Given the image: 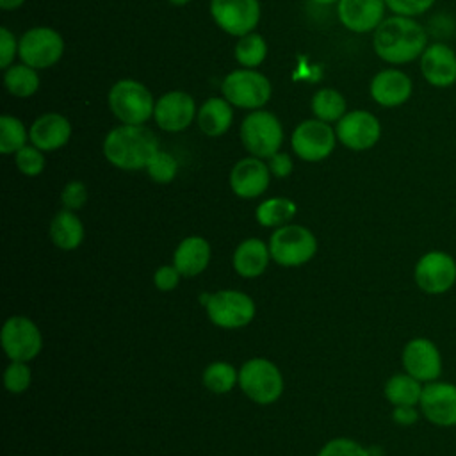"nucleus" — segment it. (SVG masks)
<instances>
[{
    "label": "nucleus",
    "instance_id": "10",
    "mask_svg": "<svg viewBox=\"0 0 456 456\" xmlns=\"http://www.w3.org/2000/svg\"><path fill=\"white\" fill-rule=\"evenodd\" d=\"M0 342L9 360L30 362L43 349V333L30 317L11 315L2 324Z\"/></svg>",
    "mask_w": 456,
    "mask_h": 456
},
{
    "label": "nucleus",
    "instance_id": "23",
    "mask_svg": "<svg viewBox=\"0 0 456 456\" xmlns=\"http://www.w3.org/2000/svg\"><path fill=\"white\" fill-rule=\"evenodd\" d=\"M212 258L210 242L201 235H189L178 242L173 253V265L185 278L201 274Z\"/></svg>",
    "mask_w": 456,
    "mask_h": 456
},
{
    "label": "nucleus",
    "instance_id": "29",
    "mask_svg": "<svg viewBox=\"0 0 456 456\" xmlns=\"http://www.w3.org/2000/svg\"><path fill=\"white\" fill-rule=\"evenodd\" d=\"M39 84L41 78L37 75V69L23 62L11 64L7 69H4V86L11 96L28 98L37 93Z\"/></svg>",
    "mask_w": 456,
    "mask_h": 456
},
{
    "label": "nucleus",
    "instance_id": "30",
    "mask_svg": "<svg viewBox=\"0 0 456 456\" xmlns=\"http://www.w3.org/2000/svg\"><path fill=\"white\" fill-rule=\"evenodd\" d=\"M201 381L208 392L223 395L239 385V370L230 362L216 360L203 369Z\"/></svg>",
    "mask_w": 456,
    "mask_h": 456
},
{
    "label": "nucleus",
    "instance_id": "48",
    "mask_svg": "<svg viewBox=\"0 0 456 456\" xmlns=\"http://www.w3.org/2000/svg\"><path fill=\"white\" fill-rule=\"evenodd\" d=\"M169 4H173V5H185V4H189L191 0H167Z\"/></svg>",
    "mask_w": 456,
    "mask_h": 456
},
{
    "label": "nucleus",
    "instance_id": "40",
    "mask_svg": "<svg viewBox=\"0 0 456 456\" xmlns=\"http://www.w3.org/2000/svg\"><path fill=\"white\" fill-rule=\"evenodd\" d=\"M180 278H183V276L173 264H164V265L157 267V271L153 273V285L160 292H171L178 287Z\"/></svg>",
    "mask_w": 456,
    "mask_h": 456
},
{
    "label": "nucleus",
    "instance_id": "5",
    "mask_svg": "<svg viewBox=\"0 0 456 456\" xmlns=\"http://www.w3.org/2000/svg\"><path fill=\"white\" fill-rule=\"evenodd\" d=\"M267 244L273 262L281 267H301L317 253V237L314 232L294 223L276 228Z\"/></svg>",
    "mask_w": 456,
    "mask_h": 456
},
{
    "label": "nucleus",
    "instance_id": "25",
    "mask_svg": "<svg viewBox=\"0 0 456 456\" xmlns=\"http://www.w3.org/2000/svg\"><path fill=\"white\" fill-rule=\"evenodd\" d=\"M233 105L224 96L207 98L196 114L198 128L208 137H219L226 134L233 123Z\"/></svg>",
    "mask_w": 456,
    "mask_h": 456
},
{
    "label": "nucleus",
    "instance_id": "34",
    "mask_svg": "<svg viewBox=\"0 0 456 456\" xmlns=\"http://www.w3.org/2000/svg\"><path fill=\"white\" fill-rule=\"evenodd\" d=\"M146 173L148 176L155 182V183H171L175 178H176V173H178V162L176 159L164 151V150H159L151 160L148 162L146 166Z\"/></svg>",
    "mask_w": 456,
    "mask_h": 456
},
{
    "label": "nucleus",
    "instance_id": "7",
    "mask_svg": "<svg viewBox=\"0 0 456 456\" xmlns=\"http://www.w3.org/2000/svg\"><path fill=\"white\" fill-rule=\"evenodd\" d=\"M223 96L239 109H262L273 94L271 80L251 68H239L230 71L221 84Z\"/></svg>",
    "mask_w": 456,
    "mask_h": 456
},
{
    "label": "nucleus",
    "instance_id": "36",
    "mask_svg": "<svg viewBox=\"0 0 456 456\" xmlns=\"http://www.w3.org/2000/svg\"><path fill=\"white\" fill-rule=\"evenodd\" d=\"M14 164L18 171L25 176H37L45 169V151L36 148L34 144L23 146L20 151L14 153Z\"/></svg>",
    "mask_w": 456,
    "mask_h": 456
},
{
    "label": "nucleus",
    "instance_id": "42",
    "mask_svg": "<svg viewBox=\"0 0 456 456\" xmlns=\"http://www.w3.org/2000/svg\"><path fill=\"white\" fill-rule=\"evenodd\" d=\"M267 166L274 178H287V176H290V173L294 169V162H292L290 155L285 151H276L274 155H271L267 159Z\"/></svg>",
    "mask_w": 456,
    "mask_h": 456
},
{
    "label": "nucleus",
    "instance_id": "45",
    "mask_svg": "<svg viewBox=\"0 0 456 456\" xmlns=\"http://www.w3.org/2000/svg\"><path fill=\"white\" fill-rule=\"evenodd\" d=\"M25 4V0H0V7L4 11H14L18 7H21Z\"/></svg>",
    "mask_w": 456,
    "mask_h": 456
},
{
    "label": "nucleus",
    "instance_id": "12",
    "mask_svg": "<svg viewBox=\"0 0 456 456\" xmlns=\"http://www.w3.org/2000/svg\"><path fill=\"white\" fill-rule=\"evenodd\" d=\"M413 280L426 294H444L456 283V260L440 249L428 251L417 260Z\"/></svg>",
    "mask_w": 456,
    "mask_h": 456
},
{
    "label": "nucleus",
    "instance_id": "2",
    "mask_svg": "<svg viewBox=\"0 0 456 456\" xmlns=\"http://www.w3.org/2000/svg\"><path fill=\"white\" fill-rule=\"evenodd\" d=\"M102 150L107 162L114 167L139 171L146 169L160 148L159 137L144 125H119L107 132Z\"/></svg>",
    "mask_w": 456,
    "mask_h": 456
},
{
    "label": "nucleus",
    "instance_id": "20",
    "mask_svg": "<svg viewBox=\"0 0 456 456\" xmlns=\"http://www.w3.org/2000/svg\"><path fill=\"white\" fill-rule=\"evenodd\" d=\"M271 171L267 162L258 157H244L237 160L230 171V189L237 198L255 200L262 196L271 182Z\"/></svg>",
    "mask_w": 456,
    "mask_h": 456
},
{
    "label": "nucleus",
    "instance_id": "43",
    "mask_svg": "<svg viewBox=\"0 0 456 456\" xmlns=\"http://www.w3.org/2000/svg\"><path fill=\"white\" fill-rule=\"evenodd\" d=\"M392 420L399 426H411L419 420V410L415 406H394Z\"/></svg>",
    "mask_w": 456,
    "mask_h": 456
},
{
    "label": "nucleus",
    "instance_id": "8",
    "mask_svg": "<svg viewBox=\"0 0 456 456\" xmlns=\"http://www.w3.org/2000/svg\"><path fill=\"white\" fill-rule=\"evenodd\" d=\"M205 310L208 321L221 330H240L256 315L253 297L237 289H221L212 292Z\"/></svg>",
    "mask_w": 456,
    "mask_h": 456
},
{
    "label": "nucleus",
    "instance_id": "47",
    "mask_svg": "<svg viewBox=\"0 0 456 456\" xmlns=\"http://www.w3.org/2000/svg\"><path fill=\"white\" fill-rule=\"evenodd\" d=\"M315 4H321V5H330V4H338V0H314Z\"/></svg>",
    "mask_w": 456,
    "mask_h": 456
},
{
    "label": "nucleus",
    "instance_id": "3",
    "mask_svg": "<svg viewBox=\"0 0 456 456\" xmlns=\"http://www.w3.org/2000/svg\"><path fill=\"white\" fill-rule=\"evenodd\" d=\"M155 102L151 91L134 78L114 82L107 94L109 109L121 125H144L153 118Z\"/></svg>",
    "mask_w": 456,
    "mask_h": 456
},
{
    "label": "nucleus",
    "instance_id": "26",
    "mask_svg": "<svg viewBox=\"0 0 456 456\" xmlns=\"http://www.w3.org/2000/svg\"><path fill=\"white\" fill-rule=\"evenodd\" d=\"M86 237V228L80 217L68 208L59 210L50 221V239L62 251L77 249Z\"/></svg>",
    "mask_w": 456,
    "mask_h": 456
},
{
    "label": "nucleus",
    "instance_id": "17",
    "mask_svg": "<svg viewBox=\"0 0 456 456\" xmlns=\"http://www.w3.org/2000/svg\"><path fill=\"white\" fill-rule=\"evenodd\" d=\"M422 78L435 89H449L456 84V52L445 41H433L419 59Z\"/></svg>",
    "mask_w": 456,
    "mask_h": 456
},
{
    "label": "nucleus",
    "instance_id": "24",
    "mask_svg": "<svg viewBox=\"0 0 456 456\" xmlns=\"http://www.w3.org/2000/svg\"><path fill=\"white\" fill-rule=\"evenodd\" d=\"M271 260L269 244L256 237H248L237 244L232 256V265L239 276L253 280L265 273Z\"/></svg>",
    "mask_w": 456,
    "mask_h": 456
},
{
    "label": "nucleus",
    "instance_id": "31",
    "mask_svg": "<svg viewBox=\"0 0 456 456\" xmlns=\"http://www.w3.org/2000/svg\"><path fill=\"white\" fill-rule=\"evenodd\" d=\"M310 109L317 119L326 123L338 121L347 112L344 94L333 87H322L315 91L310 102Z\"/></svg>",
    "mask_w": 456,
    "mask_h": 456
},
{
    "label": "nucleus",
    "instance_id": "18",
    "mask_svg": "<svg viewBox=\"0 0 456 456\" xmlns=\"http://www.w3.org/2000/svg\"><path fill=\"white\" fill-rule=\"evenodd\" d=\"M369 94L379 107L395 109L411 98L413 80L397 66L383 68L370 78Z\"/></svg>",
    "mask_w": 456,
    "mask_h": 456
},
{
    "label": "nucleus",
    "instance_id": "22",
    "mask_svg": "<svg viewBox=\"0 0 456 456\" xmlns=\"http://www.w3.org/2000/svg\"><path fill=\"white\" fill-rule=\"evenodd\" d=\"M30 144L41 151H55L71 139V123L59 112H46L34 119L28 128Z\"/></svg>",
    "mask_w": 456,
    "mask_h": 456
},
{
    "label": "nucleus",
    "instance_id": "32",
    "mask_svg": "<svg viewBox=\"0 0 456 456\" xmlns=\"http://www.w3.org/2000/svg\"><path fill=\"white\" fill-rule=\"evenodd\" d=\"M30 141L28 130L21 119L11 114L0 116V153L14 155Z\"/></svg>",
    "mask_w": 456,
    "mask_h": 456
},
{
    "label": "nucleus",
    "instance_id": "6",
    "mask_svg": "<svg viewBox=\"0 0 456 456\" xmlns=\"http://www.w3.org/2000/svg\"><path fill=\"white\" fill-rule=\"evenodd\" d=\"M240 142L246 151L258 159H269L283 144V126L280 119L264 109L251 110L239 128Z\"/></svg>",
    "mask_w": 456,
    "mask_h": 456
},
{
    "label": "nucleus",
    "instance_id": "35",
    "mask_svg": "<svg viewBox=\"0 0 456 456\" xmlns=\"http://www.w3.org/2000/svg\"><path fill=\"white\" fill-rule=\"evenodd\" d=\"M32 383V370L28 367V362H14L5 367L4 370V385L7 392L11 394H23Z\"/></svg>",
    "mask_w": 456,
    "mask_h": 456
},
{
    "label": "nucleus",
    "instance_id": "1",
    "mask_svg": "<svg viewBox=\"0 0 456 456\" xmlns=\"http://www.w3.org/2000/svg\"><path fill=\"white\" fill-rule=\"evenodd\" d=\"M429 45V32L417 18L392 14L372 32L374 53L390 66H403L419 61Z\"/></svg>",
    "mask_w": 456,
    "mask_h": 456
},
{
    "label": "nucleus",
    "instance_id": "27",
    "mask_svg": "<svg viewBox=\"0 0 456 456\" xmlns=\"http://www.w3.org/2000/svg\"><path fill=\"white\" fill-rule=\"evenodd\" d=\"M297 214V205L290 198L273 196L258 203L255 210V219L264 228H280L289 224Z\"/></svg>",
    "mask_w": 456,
    "mask_h": 456
},
{
    "label": "nucleus",
    "instance_id": "11",
    "mask_svg": "<svg viewBox=\"0 0 456 456\" xmlns=\"http://www.w3.org/2000/svg\"><path fill=\"white\" fill-rule=\"evenodd\" d=\"M337 144L335 128L317 118L301 121L290 135L292 151L305 162H321L328 159Z\"/></svg>",
    "mask_w": 456,
    "mask_h": 456
},
{
    "label": "nucleus",
    "instance_id": "14",
    "mask_svg": "<svg viewBox=\"0 0 456 456\" xmlns=\"http://www.w3.org/2000/svg\"><path fill=\"white\" fill-rule=\"evenodd\" d=\"M337 141L342 142L347 150L365 151L378 144L381 137V123L379 119L363 109L346 112L335 126Z\"/></svg>",
    "mask_w": 456,
    "mask_h": 456
},
{
    "label": "nucleus",
    "instance_id": "46",
    "mask_svg": "<svg viewBox=\"0 0 456 456\" xmlns=\"http://www.w3.org/2000/svg\"><path fill=\"white\" fill-rule=\"evenodd\" d=\"M210 296H212V292H203V294H200V297H198L200 305H201V306H207V303H208Z\"/></svg>",
    "mask_w": 456,
    "mask_h": 456
},
{
    "label": "nucleus",
    "instance_id": "38",
    "mask_svg": "<svg viewBox=\"0 0 456 456\" xmlns=\"http://www.w3.org/2000/svg\"><path fill=\"white\" fill-rule=\"evenodd\" d=\"M436 0H385L387 9L392 14L408 16V18H419L431 11Z\"/></svg>",
    "mask_w": 456,
    "mask_h": 456
},
{
    "label": "nucleus",
    "instance_id": "4",
    "mask_svg": "<svg viewBox=\"0 0 456 456\" xmlns=\"http://www.w3.org/2000/svg\"><path fill=\"white\" fill-rule=\"evenodd\" d=\"M239 387L248 399L260 406H267L281 397L285 381L274 362L255 356L240 365Z\"/></svg>",
    "mask_w": 456,
    "mask_h": 456
},
{
    "label": "nucleus",
    "instance_id": "13",
    "mask_svg": "<svg viewBox=\"0 0 456 456\" xmlns=\"http://www.w3.org/2000/svg\"><path fill=\"white\" fill-rule=\"evenodd\" d=\"M208 9L214 23L235 37L253 32L260 21L258 0H210Z\"/></svg>",
    "mask_w": 456,
    "mask_h": 456
},
{
    "label": "nucleus",
    "instance_id": "16",
    "mask_svg": "<svg viewBox=\"0 0 456 456\" xmlns=\"http://www.w3.org/2000/svg\"><path fill=\"white\" fill-rule=\"evenodd\" d=\"M404 372L420 383L436 381L442 374V354L436 344L426 337H415L406 342L401 353Z\"/></svg>",
    "mask_w": 456,
    "mask_h": 456
},
{
    "label": "nucleus",
    "instance_id": "37",
    "mask_svg": "<svg viewBox=\"0 0 456 456\" xmlns=\"http://www.w3.org/2000/svg\"><path fill=\"white\" fill-rule=\"evenodd\" d=\"M317 456H370L369 449L353 438L337 436L328 440L317 452Z\"/></svg>",
    "mask_w": 456,
    "mask_h": 456
},
{
    "label": "nucleus",
    "instance_id": "41",
    "mask_svg": "<svg viewBox=\"0 0 456 456\" xmlns=\"http://www.w3.org/2000/svg\"><path fill=\"white\" fill-rule=\"evenodd\" d=\"M18 45H20V39H16V36L7 28V27H2L0 28V68L2 69H7L14 57L18 55Z\"/></svg>",
    "mask_w": 456,
    "mask_h": 456
},
{
    "label": "nucleus",
    "instance_id": "15",
    "mask_svg": "<svg viewBox=\"0 0 456 456\" xmlns=\"http://www.w3.org/2000/svg\"><path fill=\"white\" fill-rule=\"evenodd\" d=\"M198 107L194 98L185 91H167L155 102L153 119L164 132H182L196 119Z\"/></svg>",
    "mask_w": 456,
    "mask_h": 456
},
{
    "label": "nucleus",
    "instance_id": "9",
    "mask_svg": "<svg viewBox=\"0 0 456 456\" xmlns=\"http://www.w3.org/2000/svg\"><path fill=\"white\" fill-rule=\"evenodd\" d=\"M64 53V39L52 27H32L21 37L18 45V57L23 64L34 69L52 68L61 61Z\"/></svg>",
    "mask_w": 456,
    "mask_h": 456
},
{
    "label": "nucleus",
    "instance_id": "19",
    "mask_svg": "<svg viewBox=\"0 0 456 456\" xmlns=\"http://www.w3.org/2000/svg\"><path fill=\"white\" fill-rule=\"evenodd\" d=\"M419 406L428 422L440 428L456 426V385L447 381L426 383Z\"/></svg>",
    "mask_w": 456,
    "mask_h": 456
},
{
    "label": "nucleus",
    "instance_id": "33",
    "mask_svg": "<svg viewBox=\"0 0 456 456\" xmlns=\"http://www.w3.org/2000/svg\"><path fill=\"white\" fill-rule=\"evenodd\" d=\"M235 61L242 66V68H258L265 57H267V43L265 39L258 34V32H249L242 37H239L235 50H233Z\"/></svg>",
    "mask_w": 456,
    "mask_h": 456
},
{
    "label": "nucleus",
    "instance_id": "44",
    "mask_svg": "<svg viewBox=\"0 0 456 456\" xmlns=\"http://www.w3.org/2000/svg\"><path fill=\"white\" fill-rule=\"evenodd\" d=\"M431 27H433V34H436L440 37H451L454 34L456 23H454V20L449 14L442 12L440 16L431 20Z\"/></svg>",
    "mask_w": 456,
    "mask_h": 456
},
{
    "label": "nucleus",
    "instance_id": "28",
    "mask_svg": "<svg viewBox=\"0 0 456 456\" xmlns=\"http://www.w3.org/2000/svg\"><path fill=\"white\" fill-rule=\"evenodd\" d=\"M422 383L408 372L394 374L387 379L383 394L392 406H417L422 395Z\"/></svg>",
    "mask_w": 456,
    "mask_h": 456
},
{
    "label": "nucleus",
    "instance_id": "21",
    "mask_svg": "<svg viewBox=\"0 0 456 456\" xmlns=\"http://www.w3.org/2000/svg\"><path fill=\"white\" fill-rule=\"evenodd\" d=\"M385 0H338L337 14L340 23L356 34L374 32L387 18Z\"/></svg>",
    "mask_w": 456,
    "mask_h": 456
},
{
    "label": "nucleus",
    "instance_id": "39",
    "mask_svg": "<svg viewBox=\"0 0 456 456\" xmlns=\"http://www.w3.org/2000/svg\"><path fill=\"white\" fill-rule=\"evenodd\" d=\"M87 201V187L80 180L68 182L61 191V203L68 210H80Z\"/></svg>",
    "mask_w": 456,
    "mask_h": 456
}]
</instances>
